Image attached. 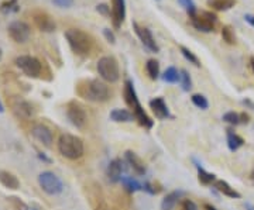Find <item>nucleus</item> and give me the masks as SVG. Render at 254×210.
Wrapping results in <instances>:
<instances>
[{"label":"nucleus","instance_id":"f257e3e1","mask_svg":"<svg viewBox=\"0 0 254 210\" xmlns=\"http://www.w3.org/2000/svg\"><path fill=\"white\" fill-rule=\"evenodd\" d=\"M76 93L85 101L95 102V103H105L112 96L109 86L99 79H89L79 82L76 86Z\"/></svg>","mask_w":254,"mask_h":210},{"label":"nucleus","instance_id":"f03ea898","mask_svg":"<svg viewBox=\"0 0 254 210\" xmlns=\"http://www.w3.org/2000/svg\"><path fill=\"white\" fill-rule=\"evenodd\" d=\"M65 40L73 54L79 56H88L93 50V38L88 33L79 28H69L65 31Z\"/></svg>","mask_w":254,"mask_h":210},{"label":"nucleus","instance_id":"7ed1b4c3","mask_svg":"<svg viewBox=\"0 0 254 210\" xmlns=\"http://www.w3.org/2000/svg\"><path fill=\"white\" fill-rule=\"evenodd\" d=\"M123 95H125V101H126L127 106L130 109H133V114H134V119L140 123V126H143L145 128H151L153 127V120L148 117V114L145 113L144 109L141 107L140 102H138V98H137L136 89H134V85L130 79H127L125 82V91H123Z\"/></svg>","mask_w":254,"mask_h":210},{"label":"nucleus","instance_id":"20e7f679","mask_svg":"<svg viewBox=\"0 0 254 210\" xmlns=\"http://www.w3.org/2000/svg\"><path fill=\"white\" fill-rule=\"evenodd\" d=\"M58 151L66 159H79L85 153V146L81 138L72 134H63L58 140Z\"/></svg>","mask_w":254,"mask_h":210},{"label":"nucleus","instance_id":"39448f33","mask_svg":"<svg viewBox=\"0 0 254 210\" xmlns=\"http://www.w3.org/2000/svg\"><path fill=\"white\" fill-rule=\"evenodd\" d=\"M96 69H98L99 76L105 82L115 83L118 82L119 78H120V69H119L118 59L115 56H112V55L102 56L98 61Z\"/></svg>","mask_w":254,"mask_h":210},{"label":"nucleus","instance_id":"423d86ee","mask_svg":"<svg viewBox=\"0 0 254 210\" xmlns=\"http://www.w3.org/2000/svg\"><path fill=\"white\" fill-rule=\"evenodd\" d=\"M66 117L71 121L73 127L76 128H83L88 123L86 110L81 103H78L76 101L68 102V105H66Z\"/></svg>","mask_w":254,"mask_h":210},{"label":"nucleus","instance_id":"0eeeda50","mask_svg":"<svg viewBox=\"0 0 254 210\" xmlns=\"http://www.w3.org/2000/svg\"><path fill=\"white\" fill-rule=\"evenodd\" d=\"M16 65L30 78H38L43 72V64L31 55H20L16 58Z\"/></svg>","mask_w":254,"mask_h":210},{"label":"nucleus","instance_id":"6e6552de","mask_svg":"<svg viewBox=\"0 0 254 210\" xmlns=\"http://www.w3.org/2000/svg\"><path fill=\"white\" fill-rule=\"evenodd\" d=\"M38 183H40L41 189L46 193H48V195H51V196L60 195L64 189V185L61 182V179L55 174L50 172V171H46V172H41L40 174V176H38Z\"/></svg>","mask_w":254,"mask_h":210},{"label":"nucleus","instance_id":"1a4fd4ad","mask_svg":"<svg viewBox=\"0 0 254 210\" xmlns=\"http://www.w3.org/2000/svg\"><path fill=\"white\" fill-rule=\"evenodd\" d=\"M192 18V24L196 30H199L202 33H210L215 31L216 28V23H218V17L210 13V11H200L198 14H195Z\"/></svg>","mask_w":254,"mask_h":210},{"label":"nucleus","instance_id":"9d476101","mask_svg":"<svg viewBox=\"0 0 254 210\" xmlns=\"http://www.w3.org/2000/svg\"><path fill=\"white\" fill-rule=\"evenodd\" d=\"M7 31H9L10 38L13 41L18 43V44L26 43L28 38H30V36H31V28H30V26H28L27 23H24V21H20V20H16V21L10 23Z\"/></svg>","mask_w":254,"mask_h":210},{"label":"nucleus","instance_id":"9b49d317","mask_svg":"<svg viewBox=\"0 0 254 210\" xmlns=\"http://www.w3.org/2000/svg\"><path fill=\"white\" fill-rule=\"evenodd\" d=\"M133 28H134V31H136L137 37L140 38V41L143 43V46H144L148 51L155 52V54L160 51V47L155 43L153 33H151L150 28L143 27V26H140L138 23H133Z\"/></svg>","mask_w":254,"mask_h":210},{"label":"nucleus","instance_id":"f8f14e48","mask_svg":"<svg viewBox=\"0 0 254 210\" xmlns=\"http://www.w3.org/2000/svg\"><path fill=\"white\" fill-rule=\"evenodd\" d=\"M33 20H34V24H36L38 30L44 31V33H53V31H55V27H57L55 21L46 11H40V10L34 11L33 13Z\"/></svg>","mask_w":254,"mask_h":210},{"label":"nucleus","instance_id":"ddd939ff","mask_svg":"<svg viewBox=\"0 0 254 210\" xmlns=\"http://www.w3.org/2000/svg\"><path fill=\"white\" fill-rule=\"evenodd\" d=\"M126 18V0H113L112 1V21L116 28H120Z\"/></svg>","mask_w":254,"mask_h":210},{"label":"nucleus","instance_id":"4468645a","mask_svg":"<svg viewBox=\"0 0 254 210\" xmlns=\"http://www.w3.org/2000/svg\"><path fill=\"white\" fill-rule=\"evenodd\" d=\"M31 134H33V137L38 140L41 144H44V146L50 147L51 146V143H53V131L50 130V128L44 126V124H34L33 128H31Z\"/></svg>","mask_w":254,"mask_h":210},{"label":"nucleus","instance_id":"2eb2a0df","mask_svg":"<svg viewBox=\"0 0 254 210\" xmlns=\"http://www.w3.org/2000/svg\"><path fill=\"white\" fill-rule=\"evenodd\" d=\"M125 159H126V162L130 165V168L133 169V172L138 176H143L147 172V168H145L144 161L140 158V157L137 156L134 151H126V154H125Z\"/></svg>","mask_w":254,"mask_h":210},{"label":"nucleus","instance_id":"dca6fc26","mask_svg":"<svg viewBox=\"0 0 254 210\" xmlns=\"http://www.w3.org/2000/svg\"><path fill=\"white\" fill-rule=\"evenodd\" d=\"M122 174H123V162L120 158H115L112 159L108 165V169H106V176L109 179L110 183H118L122 181Z\"/></svg>","mask_w":254,"mask_h":210},{"label":"nucleus","instance_id":"f3484780","mask_svg":"<svg viewBox=\"0 0 254 210\" xmlns=\"http://www.w3.org/2000/svg\"><path fill=\"white\" fill-rule=\"evenodd\" d=\"M150 107H151L157 119H168L171 116L170 114V109H168V106L164 102L163 98H155L153 101H150Z\"/></svg>","mask_w":254,"mask_h":210},{"label":"nucleus","instance_id":"a211bd4d","mask_svg":"<svg viewBox=\"0 0 254 210\" xmlns=\"http://www.w3.org/2000/svg\"><path fill=\"white\" fill-rule=\"evenodd\" d=\"M0 183L11 191H16L20 188V182H18L17 176L13 175L9 171H0Z\"/></svg>","mask_w":254,"mask_h":210},{"label":"nucleus","instance_id":"6ab92c4d","mask_svg":"<svg viewBox=\"0 0 254 210\" xmlns=\"http://www.w3.org/2000/svg\"><path fill=\"white\" fill-rule=\"evenodd\" d=\"M110 119L116 123H130L134 119V114L126 109H115L110 111Z\"/></svg>","mask_w":254,"mask_h":210},{"label":"nucleus","instance_id":"aec40b11","mask_svg":"<svg viewBox=\"0 0 254 210\" xmlns=\"http://www.w3.org/2000/svg\"><path fill=\"white\" fill-rule=\"evenodd\" d=\"M215 188L218 189L219 192L227 196V198H232V199H239L240 198V193L237 192L235 188H232L226 181H220V179L215 181Z\"/></svg>","mask_w":254,"mask_h":210},{"label":"nucleus","instance_id":"412c9836","mask_svg":"<svg viewBox=\"0 0 254 210\" xmlns=\"http://www.w3.org/2000/svg\"><path fill=\"white\" fill-rule=\"evenodd\" d=\"M181 191H174V192L168 193L161 202V210H173L178 199L181 198Z\"/></svg>","mask_w":254,"mask_h":210},{"label":"nucleus","instance_id":"4be33fe9","mask_svg":"<svg viewBox=\"0 0 254 210\" xmlns=\"http://www.w3.org/2000/svg\"><path fill=\"white\" fill-rule=\"evenodd\" d=\"M243 144H245L243 138L237 136L236 133H233L232 130H227V147L230 151H237Z\"/></svg>","mask_w":254,"mask_h":210},{"label":"nucleus","instance_id":"5701e85b","mask_svg":"<svg viewBox=\"0 0 254 210\" xmlns=\"http://www.w3.org/2000/svg\"><path fill=\"white\" fill-rule=\"evenodd\" d=\"M208 4L212 9L219 11H226L236 4V0H209Z\"/></svg>","mask_w":254,"mask_h":210},{"label":"nucleus","instance_id":"b1692460","mask_svg":"<svg viewBox=\"0 0 254 210\" xmlns=\"http://www.w3.org/2000/svg\"><path fill=\"white\" fill-rule=\"evenodd\" d=\"M163 79L167 83H177L178 81H181V72H178L177 68L170 66L165 69V72L163 75Z\"/></svg>","mask_w":254,"mask_h":210},{"label":"nucleus","instance_id":"393cba45","mask_svg":"<svg viewBox=\"0 0 254 210\" xmlns=\"http://www.w3.org/2000/svg\"><path fill=\"white\" fill-rule=\"evenodd\" d=\"M145 69H147L150 79H153V81L158 79V76H160V64L155 59H148L147 64H145Z\"/></svg>","mask_w":254,"mask_h":210},{"label":"nucleus","instance_id":"a878e982","mask_svg":"<svg viewBox=\"0 0 254 210\" xmlns=\"http://www.w3.org/2000/svg\"><path fill=\"white\" fill-rule=\"evenodd\" d=\"M122 182L125 185V188H126L128 192H137V191H141L143 189V185L141 183H138L136 179H133V178H122Z\"/></svg>","mask_w":254,"mask_h":210},{"label":"nucleus","instance_id":"bb28decb","mask_svg":"<svg viewBox=\"0 0 254 210\" xmlns=\"http://www.w3.org/2000/svg\"><path fill=\"white\" fill-rule=\"evenodd\" d=\"M198 179L202 185H210V183H215L216 181V176L213 174H209L206 172L203 168H198Z\"/></svg>","mask_w":254,"mask_h":210},{"label":"nucleus","instance_id":"cd10ccee","mask_svg":"<svg viewBox=\"0 0 254 210\" xmlns=\"http://www.w3.org/2000/svg\"><path fill=\"white\" fill-rule=\"evenodd\" d=\"M190 101L192 103L196 106V107H199L202 110H206L209 107V102L208 99L203 96V95H199V93H195V95H192V98H190Z\"/></svg>","mask_w":254,"mask_h":210},{"label":"nucleus","instance_id":"c85d7f7f","mask_svg":"<svg viewBox=\"0 0 254 210\" xmlns=\"http://www.w3.org/2000/svg\"><path fill=\"white\" fill-rule=\"evenodd\" d=\"M222 37H223V40L226 41L227 44H230V46L236 44V36H235V31L232 30V27L223 26V28H222Z\"/></svg>","mask_w":254,"mask_h":210},{"label":"nucleus","instance_id":"c756f323","mask_svg":"<svg viewBox=\"0 0 254 210\" xmlns=\"http://www.w3.org/2000/svg\"><path fill=\"white\" fill-rule=\"evenodd\" d=\"M180 50H181V54L184 55V56H185V58H187L188 61H190V64H193L195 66H200V61L198 59V56L193 54V52H192L190 50H188L187 47H184V46L180 47Z\"/></svg>","mask_w":254,"mask_h":210},{"label":"nucleus","instance_id":"7c9ffc66","mask_svg":"<svg viewBox=\"0 0 254 210\" xmlns=\"http://www.w3.org/2000/svg\"><path fill=\"white\" fill-rule=\"evenodd\" d=\"M17 0H6V1H3L0 4V11H3V13H13V11H17Z\"/></svg>","mask_w":254,"mask_h":210},{"label":"nucleus","instance_id":"2f4dec72","mask_svg":"<svg viewBox=\"0 0 254 210\" xmlns=\"http://www.w3.org/2000/svg\"><path fill=\"white\" fill-rule=\"evenodd\" d=\"M178 3L187 10V13L190 14V17H193L196 14V6H195L193 0H178Z\"/></svg>","mask_w":254,"mask_h":210},{"label":"nucleus","instance_id":"473e14b6","mask_svg":"<svg viewBox=\"0 0 254 210\" xmlns=\"http://www.w3.org/2000/svg\"><path fill=\"white\" fill-rule=\"evenodd\" d=\"M181 85L182 89L185 92H190V88H192V81H190V73L187 69H182L181 71Z\"/></svg>","mask_w":254,"mask_h":210},{"label":"nucleus","instance_id":"72a5a7b5","mask_svg":"<svg viewBox=\"0 0 254 210\" xmlns=\"http://www.w3.org/2000/svg\"><path fill=\"white\" fill-rule=\"evenodd\" d=\"M223 120L232 126H237V124H240V114H237L235 111H227L223 114Z\"/></svg>","mask_w":254,"mask_h":210},{"label":"nucleus","instance_id":"f704fd0d","mask_svg":"<svg viewBox=\"0 0 254 210\" xmlns=\"http://www.w3.org/2000/svg\"><path fill=\"white\" fill-rule=\"evenodd\" d=\"M18 110H20V113L24 116V117H31L33 114H34V110H33V106L27 103V102H23V103H20V106H18Z\"/></svg>","mask_w":254,"mask_h":210},{"label":"nucleus","instance_id":"c9c22d12","mask_svg":"<svg viewBox=\"0 0 254 210\" xmlns=\"http://www.w3.org/2000/svg\"><path fill=\"white\" fill-rule=\"evenodd\" d=\"M53 3L60 9H69V7H72L73 0H53Z\"/></svg>","mask_w":254,"mask_h":210},{"label":"nucleus","instance_id":"e433bc0d","mask_svg":"<svg viewBox=\"0 0 254 210\" xmlns=\"http://www.w3.org/2000/svg\"><path fill=\"white\" fill-rule=\"evenodd\" d=\"M181 209L182 210H198V208H196V205H195L192 201H190V199H185V201L182 202Z\"/></svg>","mask_w":254,"mask_h":210},{"label":"nucleus","instance_id":"4c0bfd02","mask_svg":"<svg viewBox=\"0 0 254 210\" xmlns=\"http://www.w3.org/2000/svg\"><path fill=\"white\" fill-rule=\"evenodd\" d=\"M103 34H105V38L109 41L110 44H115V43H116V37H115V34H113V31H112V30H109V28H105V30H103Z\"/></svg>","mask_w":254,"mask_h":210},{"label":"nucleus","instance_id":"58836bf2","mask_svg":"<svg viewBox=\"0 0 254 210\" xmlns=\"http://www.w3.org/2000/svg\"><path fill=\"white\" fill-rule=\"evenodd\" d=\"M96 10L99 11L100 14H103V16H109L110 14V7L108 4H99V6L96 7Z\"/></svg>","mask_w":254,"mask_h":210},{"label":"nucleus","instance_id":"ea45409f","mask_svg":"<svg viewBox=\"0 0 254 210\" xmlns=\"http://www.w3.org/2000/svg\"><path fill=\"white\" fill-rule=\"evenodd\" d=\"M95 210H110V209H109V206H108L106 203H103V202H102V203H99V205H98V206L95 208Z\"/></svg>","mask_w":254,"mask_h":210},{"label":"nucleus","instance_id":"a19ab883","mask_svg":"<svg viewBox=\"0 0 254 210\" xmlns=\"http://www.w3.org/2000/svg\"><path fill=\"white\" fill-rule=\"evenodd\" d=\"M250 121V117H249V114H246V113H242L240 114V123H249Z\"/></svg>","mask_w":254,"mask_h":210},{"label":"nucleus","instance_id":"79ce46f5","mask_svg":"<svg viewBox=\"0 0 254 210\" xmlns=\"http://www.w3.org/2000/svg\"><path fill=\"white\" fill-rule=\"evenodd\" d=\"M245 20L249 23V24H252L254 27V16L253 14H247V16H245Z\"/></svg>","mask_w":254,"mask_h":210},{"label":"nucleus","instance_id":"37998d69","mask_svg":"<svg viewBox=\"0 0 254 210\" xmlns=\"http://www.w3.org/2000/svg\"><path fill=\"white\" fill-rule=\"evenodd\" d=\"M203 209L205 210H216L215 208H213V206H210V205H208V203H205V205H203Z\"/></svg>","mask_w":254,"mask_h":210},{"label":"nucleus","instance_id":"c03bdc74","mask_svg":"<svg viewBox=\"0 0 254 210\" xmlns=\"http://www.w3.org/2000/svg\"><path fill=\"white\" fill-rule=\"evenodd\" d=\"M3 111H4V107H3V103L0 101V113H3Z\"/></svg>","mask_w":254,"mask_h":210},{"label":"nucleus","instance_id":"a18cd8bd","mask_svg":"<svg viewBox=\"0 0 254 210\" xmlns=\"http://www.w3.org/2000/svg\"><path fill=\"white\" fill-rule=\"evenodd\" d=\"M250 62H252V69H253V72H254V56L252 58V61H250Z\"/></svg>","mask_w":254,"mask_h":210},{"label":"nucleus","instance_id":"49530a36","mask_svg":"<svg viewBox=\"0 0 254 210\" xmlns=\"http://www.w3.org/2000/svg\"><path fill=\"white\" fill-rule=\"evenodd\" d=\"M252 179H254V168H253V171H252Z\"/></svg>","mask_w":254,"mask_h":210},{"label":"nucleus","instance_id":"de8ad7c7","mask_svg":"<svg viewBox=\"0 0 254 210\" xmlns=\"http://www.w3.org/2000/svg\"><path fill=\"white\" fill-rule=\"evenodd\" d=\"M0 58H1V50H0Z\"/></svg>","mask_w":254,"mask_h":210}]
</instances>
